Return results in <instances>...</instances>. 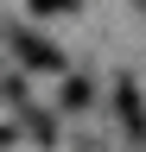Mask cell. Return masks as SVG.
I'll list each match as a JSON object with an SVG mask.
<instances>
[{
	"instance_id": "cell-1",
	"label": "cell",
	"mask_w": 146,
	"mask_h": 152,
	"mask_svg": "<svg viewBox=\"0 0 146 152\" xmlns=\"http://www.w3.org/2000/svg\"><path fill=\"white\" fill-rule=\"evenodd\" d=\"M13 51H19L32 70H64V51L51 45V38H38V32H13Z\"/></svg>"
},
{
	"instance_id": "cell-2",
	"label": "cell",
	"mask_w": 146,
	"mask_h": 152,
	"mask_svg": "<svg viewBox=\"0 0 146 152\" xmlns=\"http://www.w3.org/2000/svg\"><path fill=\"white\" fill-rule=\"evenodd\" d=\"M114 102H121L127 133H134V140H146V102H140V83H134V76H121V83H114Z\"/></svg>"
},
{
	"instance_id": "cell-3",
	"label": "cell",
	"mask_w": 146,
	"mask_h": 152,
	"mask_svg": "<svg viewBox=\"0 0 146 152\" xmlns=\"http://www.w3.org/2000/svg\"><path fill=\"white\" fill-rule=\"evenodd\" d=\"M32 13H38V19L45 13H76V0H32Z\"/></svg>"
},
{
	"instance_id": "cell-4",
	"label": "cell",
	"mask_w": 146,
	"mask_h": 152,
	"mask_svg": "<svg viewBox=\"0 0 146 152\" xmlns=\"http://www.w3.org/2000/svg\"><path fill=\"white\" fill-rule=\"evenodd\" d=\"M134 7H140V13H146V0H134Z\"/></svg>"
}]
</instances>
